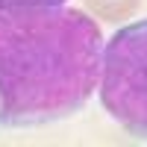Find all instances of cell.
I'll return each mask as SVG.
<instances>
[{"instance_id":"6da1fadb","label":"cell","mask_w":147,"mask_h":147,"mask_svg":"<svg viewBox=\"0 0 147 147\" xmlns=\"http://www.w3.org/2000/svg\"><path fill=\"white\" fill-rule=\"evenodd\" d=\"M103 35L80 9L0 12V127L71 118L100 85Z\"/></svg>"},{"instance_id":"7a4b0ae2","label":"cell","mask_w":147,"mask_h":147,"mask_svg":"<svg viewBox=\"0 0 147 147\" xmlns=\"http://www.w3.org/2000/svg\"><path fill=\"white\" fill-rule=\"evenodd\" d=\"M100 100L132 138L147 141V18L121 27L103 44Z\"/></svg>"},{"instance_id":"3957f363","label":"cell","mask_w":147,"mask_h":147,"mask_svg":"<svg viewBox=\"0 0 147 147\" xmlns=\"http://www.w3.org/2000/svg\"><path fill=\"white\" fill-rule=\"evenodd\" d=\"M91 6V12H97L103 21H121L136 9L138 0H85Z\"/></svg>"},{"instance_id":"277c9868","label":"cell","mask_w":147,"mask_h":147,"mask_svg":"<svg viewBox=\"0 0 147 147\" xmlns=\"http://www.w3.org/2000/svg\"><path fill=\"white\" fill-rule=\"evenodd\" d=\"M65 0H0V12H18V9H38V6H62Z\"/></svg>"}]
</instances>
